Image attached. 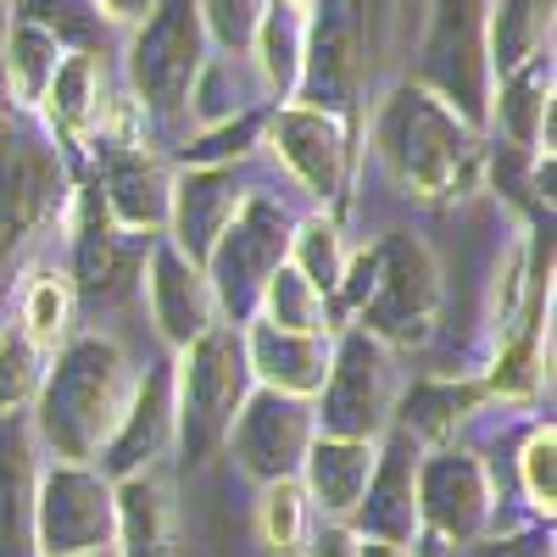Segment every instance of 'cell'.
<instances>
[{
	"instance_id": "13",
	"label": "cell",
	"mask_w": 557,
	"mask_h": 557,
	"mask_svg": "<svg viewBox=\"0 0 557 557\" xmlns=\"http://www.w3.org/2000/svg\"><path fill=\"white\" fill-rule=\"evenodd\" d=\"M34 546H39V557L112 552V480L96 462H57V457L39 462Z\"/></svg>"
},
{
	"instance_id": "29",
	"label": "cell",
	"mask_w": 557,
	"mask_h": 557,
	"mask_svg": "<svg viewBox=\"0 0 557 557\" xmlns=\"http://www.w3.org/2000/svg\"><path fill=\"white\" fill-rule=\"evenodd\" d=\"M12 323L45 351H57L78 330V290L62 262H28L12 278Z\"/></svg>"
},
{
	"instance_id": "36",
	"label": "cell",
	"mask_w": 557,
	"mask_h": 557,
	"mask_svg": "<svg viewBox=\"0 0 557 557\" xmlns=\"http://www.w3.org/2000/svg\"><path fill=\"white\" fill-rule=\"evenodd\" d=\"M251 318L273 323V330H296V335H335L330 301H323L290 262H278V268L268 273V285H262Z\"/></svg>"
},
{
	"instance_id": "15",
	"label": "cell",
	"mask_w": 557,
	"mask_h": 557,
	"mask_svg": "<svg viewBox=\"0 0 557 557\" xmlns=\"http://www.w3.org/2000/svg\"><path fill=\"white\" fill-rule=\"evenodd\" d=\"M257 190L246 162H173V190H168V223L162 240H173L190 262H207L228 218Z\"/></svg>"
},
{
	"instance_id": "32",
	"label": "cell",
	"mask_w": 557,
	"mask_h": 557,
	"mask_svg": "<svg viewBox=\"0 0 557 557\" xmlns=\"http://www.w3.org/2000/svg\"><path fill=\"white\" fill-rule=\"evenodd\" d=\"M257 107H268V96H262L251 62L212 51V57L201 62L196 84H190V107H184V139L207 134V128H223V123H235V117H246V112H257ZM184 139H178V146H184Z\"/></svg>"
},
{
	"instance_id": "43",
	"label": "cell",
	"mask_w": 557,
	"mask_h": 557,
	"mask_svg": "<svg viewBox=\"0 0 557 557\" xmlns=\"http://www.w3.org/2000/svg\"><path fill=\"white\" fill-rule=\"evenodd\" d=\"M89 7H96L117 34H128V28H139V23L157 12V0H89Z\"/></svg>"
},
{
	"instance_id": "10",
	"label": "cell",
	"mask_w": 557,
	"mask_h": 557,
	"mask_svg": "<svg viewBox=\"0 0 557 557\" xmlns=\"http://www.w3.org/2000/svg\"><path fill=\"white\" fill-rule=\"evenodd\" d=\"M401 396V368L385 341L368 330H335L330 341V374H323L312 396L318 435H341V441H380L391 430V412Z\"/></svg>"
},
{
	"instance_id": "22",
	"label": "cell",
	"mask_w": 557,
	"mask_h": 557,
	"mask_svg": "<svg viewBox=\"0 0 557 557\" xmlns=\"http://www.w3.org/2000/svg\"><path fill=\"white\" fill-rule=\"evenodd\" d=\"M112 96V67L107 57L96 51H67L51 89H45V101L34 107L45 139L62 151V157H84L89 139H96V123H101V107Z\"/></svg>"
},
{
	"instance_id": "5",
	"label": "cell",
	"mask_w": 557,
	"mask_h": 557,
	"mask_svg": "<svg viewBox=\"0 0 557 557\" xmlns=\"http://www.w3.org/2000/svg\"><path fill=\"white\" fill-rule=\"evenodd\" d=\"M173 362V457L184 469H201L223 451L228 424L251 396V362L240 323H212L190 346L168 351Z\"/></svg>"
},
{
	"instance_id": "37",
	"label": "cell",
	"mask_w": 557,
	"mask_h": 557,
	"mask_svg": "<svg viewBox=\"0 0 557 557\" xmlns=\"http://www.w3.org/2000/svg\"><path fill=\"white\" fill-rule=\"evenodd\" d=\"M17 17H28V23H39L45 34H57L67 51H96V57H117V45H123V34L89 7V0H17L12 7Z\"/></svg>"
},
{
	"instance_id": "31",
	"label": "cell",
	"mask_w": 557,
	"mask_h": 557,
	"mask_svg": "<svg viewBox=\"0 0 557 557\" xmlns=\"http://www.w3.org/2000/svg\"><path fill=\"white\" fill-rule=\"evenodd\" d=\"M62 57H67V45L57 34H45L39 23H28L17 12L7 17V28H0V78H7L12 112L34 117V107L45 101V89H51Z\"/></svg>"
},
{
	"instance_id": "45",
	"label": "cell",
	"mask_w": 557,
	"mask_h": 557,
	"mask_svg": "<svg viewBox=\"0 0 557 557\" xmlns=\"http://www.w3.org/2000/svg\"><path fill=\"white\" fill-rule=\"evenodd\" d=\"M12 7H17V0H0V23H7V17H12Z\"/></svg>"
},
{
	"instance_id": "42",
	"label": "cell",
	"mask_w": 557,
	"mask_h": 557,
	"mask_svg": "<svg viewBox=\"0 0 557 557\" xmlns=\"http://www.w3.org/2000/svg\"><path fill=\"white\" fill-rule=\"evenodd\" d=\"M301 557H357V530L351 524H312V535H307V546H301Z\"/></svg>"
},
{
	"instance_id": "28",
	"label": "cell",
	"mask_w": 557,
	"mask_h": 557,
	"mask_svg": "<svg viewBox=\"0 0 557 557\" xmlns=\"http://www.w3.org/2000/svg\"><path fill=\"white\" fill-rule=\"evenodd\" d=\"M374 451L380 441H341V435H312L301 457V491L312 502V513L323 524H346L351 507L362 502V485L374 474Z\"/></svg>"
},
{
	"instance_id": "2",
	"label": "cell",
	"mask_w": 557,
	"mask_h": 557,
	"mask_svg": "<svg viewBox=\"0 0 557 557\" xmlns=\"http://www.w3.org/2000/svg\"><path fill=\"white\" fill-rule=\"evenodd\" d=\"M134 374L139 368L128 362L112 330H73L45 357V380L28 407V430L39 451L57 462H96L128 407Z\"/></svg>"
},
{
	"instance_id": "3",
	"label": "cell",
	"mask_w": 557,
	"mask_h": 557,
	"mask_svg": "<svg viewBox=\"0 0 557 557\" xmlns=\"http://www.w3.org/2000/svg\"><path fill=\"white\" fill-rule=\"evenodd\" d=\"M441 262L435 251L407 235V228H391V235L351 246L346 273L335 285V330H368L374 341H385L391 351H418L430 346L435 323H441Z\"/></svg>"
},
{
	"instance_id": "34",
	"label": "cell",
	"mask_w": 557,
	"mask_h": 557,
	"mask_svg": "<svg viewBox=\"0 0 557 557\" xmlns=\"http://www.w3.org/2000/svg\"><path fill=\"white\" fill-rule=\"evenodd\" d=\"M346 257H351V240H346L341 212H323V207L296 212L285 262L307 278V285H312L323 301H335V285H341V273H346ZM330 318H335V312H330Z\"/></svg>"
},
{
	"instance_id": "6",
	"label": "cell",
	"mask_w": 557,
	"mask_h": 557,
	"mask_svg": "<svg viewBox=\"0 0 557 557\" xmlns=\"http://www.w3.org/2000/svg\"><path fill=\"white\" fill-rule=\"evenodd\" d=\"M290 101L362 123L374 101V7L368 0H318L307 12V51Z\"/></svg>"
},
{
	"instance_id": "16",
	"label": "cell",
	"mask_w": 557,
	"mask_h": 557,
	"mask_svg": "<svg viewBox=\"0 0 557 557\" xmlns=\"http://www.w3.org/2000/svg\"><path fill=\"white\" fill-rule=\"evenodd\" d=\"M139 296H146L151 312V330L168 351L190 346L196 335H207L218 318V296H212V278L201 262H190L173 240H151L146 246V268H139Z\"/></svg>"
},
{
	"instance_id": "46",
	"label": "cell",
	"mask_w": 557,
	"mask_h": 557,
	"mask_svg": "<svg viewBox=\"0 0 557 557\" xmlns=\"http://www.w3.org/2000/svg\"><path fill=\"white\" fill-rule=\"evenodd\" d=\"M296 7H318V0H296Z\"/></svg>"
},
{
	"instance_id": "27",
	"label": "cell",
	"mask_w": 557,
	"mask_h": 557,
	"mask_svg": "<svg viewBox=\"0 0 557 557\" xmlns=\"http://www.w3.org/2000/svg\"><path fill=\"white\" fill-rule=\"evenodd\" d=\"M112 557H173V480L168 462L112 480Z\"/></svg>"
},
{
	"instance_id": "23",
	"label": "cell",
	"mask_w": 557,
	"mask_h": 557,
	"mask_svg": "<svg viewBox=\"0 0 557 557\" xmlns=\"http://www.w3.org/2000/svg\"><path fill=\"white\" fill-rule=\"evenodd\" d=\"M485 407H491V396H485L480 374H418V380H401L391 430H401L424 451H435V446H457V435Z\"/></svg>"
},
{
	"instance_id": "44",
	"label": "cell",
	"mask_w": 557,
	"mask_h": 557,
	"mask_svg": "<svg viewBox=\"0 0 557 557\" xmlns=\"http://www.w3.org/2000/svg\"><path fill=\"white\" fill-rule=\"evenodd\" d=\"M357 557H412V546H396V541H368V535H357Z\"/></svg>"
},
{
	"instance_id": "8",
	"label": "cell",
	"mask_w": 557,
	"mask_h": 557,
	"mask_svg": "<svg viewBox=\"0 0 557 557\" xmlns=\"http://www.w3.org/2000/svg\"><path fill=\"white\" fill-rule=\"evenodd\" d=\"M290 228H296V207L278 184H257V190L240 201V212L228 218V228L218 235V246L201 262L207 278H212L223 323H246L257 312V296L268 285V273L290 251Z\"/></svg>"
},
{
	"instance_id": "12",
	"label": "cell",
	"mask_w": 557,
	"mask_h": 557,
	"mask_svg": "<svg viewBox=\"0 0 557 557\" xmlns=\"http://www.w3.org/2000/svg\"><path fill=\"white\" fill-rule=\"evenodd\" d=\"M496 513H502L496 474L474 446H435L418 457V530L435 535L446 557L491 535Z\"/></svg>"
},
{
	"instance_id": "11",
	"label": "cell",
	"mask_w": 557,
	"mask_h": 557,
	"mask_svg": "<svg viewBox=\"0 0 557 557\" xmlns=\"http://www.w3.org/2000/svg\"><path fill=\"white\" fill-rule=\"evenodd\" d=\"M435 101H446L469 128L485 134L491 117V57H485V0H430L418 39V67L407 73Z\"/></svg>"
},
{
	"instance_id": "1",
	"label": "cell",
	"mask_w": 557,
	"mask_h": 557,
	"mask_svg": "<svg viewBox=\"0 0 557 557\" xmlns=\"http://www.w3.org/2000/svg\"><path fill=\"white\" fill-rule=\"evenodd\" d=\"M362 134H368L374 162L385 168V178L401 196L424 201V207L474 196L485 168H491L485 134L469 128L446 101H435L430 89L412 84V78L391 84L385 96L368 101Z\"/></svg>"
},
{
	"instance_id": "40",
	"label": "cell",
	"mask_w": 557,
	"mask_h": 557,
	"mask_svg": "<svg viewBox=\"0 0 557 557\" xmlns=\"http://www.w3.org/2000/svg\"><path fill=\"white\" fill-rule=\"evenodd\" d=\"M262 12H268V0H196L201 34L218 57H246Z\"/></svg>"
},
{
	"instance_id": "18",
	"label": "cell",
	"mask_w": 557,
	"mask_h": 557,
	"mask_svg": "<svg viewBox=\"0 0 557 557\" xmlns=\"http://www.w3.org/2000/svg\"><path fill=\"white\" fill-rule=\"evenodd\" d=\"M480 385L491 401H507V407H535L541 391L552 385V273L535 285L524 312L496 330Z\"/></svg>"
},
{
	"instance_id": "26",
	"label": "cell",
	"mask_w": 557,
	"mask_h": 557,
	"mask_svg": "<svg viewBox=\"0 0 557 557\" xmlns=\"http://www.w3.org/2000/svg\"><path fill=\"white\" fill-rule=\"evenodd\" d=\"M39 441L28 412L0 418V557H39L34 546V491H39Z\"/></svg>"
},
{
	"instance_id": "20",
	"label": "cell",
	"mask_w": 557,
	"mask_h": 557,
	"mask_svg": "<svg viewBox=\"0 0 557 557\" xmlns=\"http://www.w3.org/2000/svg\"><path fill=\"white\" fill-rule=\"evenodd\" d=\"M51 190H62V151L39 134H17L0 123V257L51 212Z\"/></svg>"
},
{
	"instance_id": "25",
	"label": "cell",
	"mask_w": 557,
	"mask_h": 557,
	"mask_svg": "<svg viewBox=\"0 0 557 557\" xmlns=\"http://www.w3.org/2000/svg\"><path fill=\"white\" fill-rule=\"evenodd\" d=\"M246 362H251V385L278 391V396H318L323 374H330V341L335 335H296V330H273L262 318L240 323Z\"/></svg>"
},
{
	"instance_id": "24",
	"label": "cell",
	"mask_w": 557,
	"mask_h": 557,
	"mask_svg": "<svg viewBox=\"0 0 557 557\" xmlns=\"http://www.w3.org/2000/svg\"><path fill=\"white\" fill-rule=\"evenodd\" d=\"M552 117H557V67H552V51L535 57V62H524L519 73H507V78L491 84L485 134H496L507 151L552 157V146H557Z\"/></svg>"
},
{
	"instance_id": "14",
	"label": "cell",
	"mask_w": 557,
	"mask_h": 557,
	"mask_svg": "<svg viewBox=\"0 0 557 557\" xmlns=\"http://www.w3.org/2000/svg\"><path fill=\"white\" fill-rule=\"evenodd\" d=\"M318 435V418L307 396H278L251 385V396L240 401L235 424H228L223 451L235 457V469L251 485H273V480H296L301 474V457Z\"/></svg>"
},
{
	"instance_id": "30",
	"label": "cell",
	"mask_w": 557,
	"mask_h": 557,
	"mask_svg": "<svg viewBox=\"0 0 557 557\" xmlns=\"http://www.w3.org/2000/svg\"><path fill=\"white\" fill-rule=\"evenodd\" d=\"M307 12L312 7H296V0H268V12L251 34V73L262 84L268 107L290 101L296 96V78H301V51H307Z\"/></svg>"
},
{
	"instance_id": "35",
	"label": "cell",
	"mask_w": 557,
	"mask_h": 557,
	"mask_svg": "<svg viewBox=\"0 0 557 557\" xmlns=\"http://www.w3.org/2000/svg\"><path fill=\"white\" fill-rule=\"evenodd\" d=\"M318 513L301 491V480H273L257 485V507H251V535L268 557H301L307 535H312Z\"/></svg>"
},
{
	"instance_id": "47",
	"label": "cell",
	"mask_w": 557,
	"mask_h": 557,
	"mask_svg": "<svg viewBox=\"0 0 557 557\" xmlns=\"http://www.w3.org/2000/svg\"><path fill=\"white\" fill-rule=\"evenodd\" d=\"M96 557H112V552H96Z\"/></svg>"
},
{
	"instance_id": "21",
	"label": "cell",
	"mask_w": 557,
	"mask_h": 557,
	"mask_svg": "<svg viewBox=\"0 0 557 557\" xmlns=\"http://www.w3.org/2000/svg\"><path fill=\"white\" fill-rule=\"evenodd\" d=\"M418 457H424V446H418L412 435H401V430L380 435L374 474H368L362 502L351 507V519H346L357 535L412 546V535H418Z\"/></svg>"
},
{
	"instance_id": "17",
	"label": "cell",
	"mask_w": 557,
	"mask_h": 557,
	"mask_svg": "<svg viewBox=\"0 0 557 557\" xmlns=\"http://www.w3.org/2000/svg\"><path fill=\"white\" fill-rule=\"evenodd\" d=\"M168 457H173V362L157 357L134 374L128 407L117 418V430L107 435L96 469L107 480H128V474L162 469Z\"/></svg>"
},
{
	"instance_id": "19",
	"label": "cell",
	"mask_w": 557,
	"mask_h": 557,
	"mask_svg": "<svg viewBox=\"0 0 557 557\" xmlns=\"http://www.w3.org/2000/svg\"><path fill=\"white\" fill-rule=\"evenodd\" d=\"M89 178L107 201V212L128 235H162L168 190H173V157L162 146H128V151H89Z\"/></svg>"
},
{
	"instance_id": "9",
	"label": "cell",
	"mask_w": 557,
	"mask_h": 557,
	"mask_svg": "<svg viewBox=\"0 0 557 557\" xmlns=\"http://www.w3.org/2000/svg\"><path fill=\"white\" fill-rule=\"evenodd\" d=\"M57 223L67 235V278L78 290V307H117L139 290V268H146V235H128V228L107 212L96 178H73L67 196L57 207Z\"/></svg>"
},
{
	"instance_id": "33",
	"label": "cell",
	"mask_w": 557,
	"mask_h": 557,
	"mask_svg": "<svg viewBox=\"0 0 557 557\" xmlns=\"http://www.w3.org/2000/svg\"><path fill=\"white\" fill-rule=\"evenodd\" d=\"M557 0H485V57L491 78L519 73L524 62L552 51Z\"/></svg>"
},
{
	"instance_id": "38",
	"label": "cell",
	"mask_w": 557,
	"mask_h": 557,
	"mask_svg": "<svg viewBox=\"0 0 557 557\" xmlns=\"http://www.w3.org/2000/svg\"><path fill=\"white\" fill-rule=\"evenodd\" d=\"M513 469H519V491H524L530 519L552 524V513H557V424L552 418L530 424V435L519 441Z\"/></svg>"
},
{
	"instance_id": "39",
	"label": "cell",
	"mask_w": 557,
	"mask_h": 557,
	"mask_svg": "<svg viewBox=\"0 0 557 557\" xmlns=\"http://www.w3.org/2000/svg\"><path fill=\"white\" fill-rule=\"evenodd\" d=\"M45 346H34L17 323H0V418H17L34 407V391L45 380Z\"/></svg>"
},
{
	"instance_id": "7",
	"label": "cell",
	"mask_w": 557,
	"mask_h": 557,
	"mask_svg": "<svg viewBox=\"0 0 557 557\" xmlns=\"http://www.w3.org/2000/svg\"><path fill=\"white\" fill-rule=\"evenodd\" d=\"M357 134H362V123H346L335 112H312V107H296V101H278V107H268L257 157H268L278 168V178H285L307 207L341 212L346 196H351L357 162H362Z\"/></svg>"
},
{
	"instance_id": "4",
	"label": "cell",
	"mask_w": 557,
	"mask_h": 557,
	"mask_svg": "<svg viewBox=\"0 0 557 557\" xmlns=\"http://www.w3.org/2000/svg\"><path fill=\"white\" fill-rule=\"evenodd\" d=\"M123 89L139 101L151 123V139L162 151H173L184 139V107H190V84L201 73V62L212 57V45L201 34V17H196V0H157V12L128 28L123 45Z\"/></svg>"
},
{
	"instance_id": "41",
	"label": "cell",
	"mask_w": 557,
	"mask_h": 557,
	"mask_svg": "<svg viewBox=\"0 0 557 557\" xmlns=\"http://www.w3.org/2000/svg\"><path fill=\"white\" fill-rule=\"evenodd\" d=\"M457 557H552V524H541V519H530V524H519V530H491V535H480L474 546H462Z\"/></svg>"
}]
</instances>
